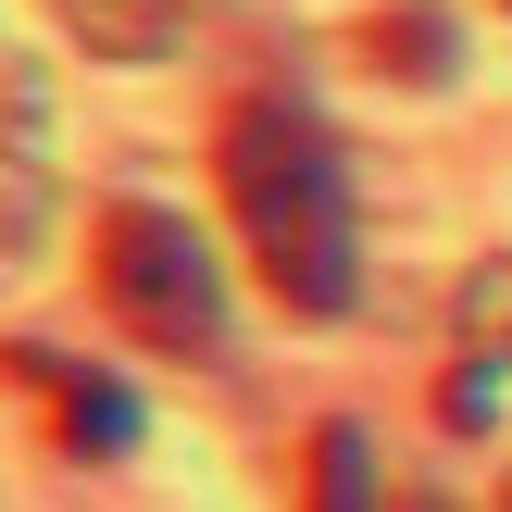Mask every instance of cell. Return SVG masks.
I'll use <instances>...</instances> for the list:
<instances>
[{
    "instance_id": "6da1fadb",
    "label": "cell",
    "mask_w": 512,
    "mask_h": 512,
    "mask_svg": "<svg viewBox=\"0 0 512 512\" xmlns=\"http://www.w3.org/2000/svg\"><path fill=\"white\" fill-rule=\"evenodd\" d=\"M213 175H225V213H238L250 263H263V288L288 300L300 325L350 313V288H363V238H350V163L338 138H325L313 100L263 88L225 113L213 138Z\"/></svg>"
},
{
    "instance_id": "7a4b0ae2",
    "label": "cell",
    "mask_w": 512,
    "mask_h": 512,
    "mask_svg": "<svg viewBox=\"0 0 512 512\" xmlns=\"http://www.w3.org/2000/svg\"><path fill=\"white\" fill-rule=\"evenodd\" d=\"M88 275H100V313L125 325L138 350L163 363H225V263L188 213L163 200H113L88 238Z\"/></svg>"
},
{
    "instance_id": "3957f363",
    "label": "cell",
    "mask_w": 512,
    "mask_h": 512,
    "mask_svg": "<svg viewBox=\"0 0 512 512\" xmlns=\"http://www.w3.org/2000/svg\"><path fill=\"white\" fill-rule=\"evenodd\" d=\"M500 375H512V250L463 275V313H450V375H438V425L488 438V413H500Z\"/></svg>"
},
{
    "instance_id": "277c9868",
    "label": "cell",
    "mask_w": 512,
    "mask_h": 512,
    "mask_svg": "<svg viewBox=\"0 0 512 512\" xmlns=\"http://www.w3.org/2000/svg\"><path fill=\"white\" fill-rule=\"evenodd\" d=\"M38 225H50V88L0 38V263L38 250Z\"/></svg>"
},
{
    "instance_id": "5b68a950",
    "label": "cell",
    "mask_w": 512,
    "mask_h": 512,
    "mask_svg": "<svg viewBox=\"0 0 512 512\" xmlns=\"http://www.w3.org/2000/svg\"><path fill=\"white\" fill-rule=\"evenodd\" d=\"M0 363L50 400V425H63L75 463H125V450H138V388H125V375L75 363V350H0Z\"/></svg>"
},
{
    "instance_id": "8992f818",
    "label": "cell",
    "mask_w": 512,
    "mask_h": 512,
    "mask_svg": "<svg viewBox=\"0 0 512 512\" xmlns=\"http://www.w3.org/2000/svg\"><path fill=\"white\" fill-rule=\"evenodd\" d=\"M50 13H63V38L88 50V63H163L200 0H50Z\"/></svg>"
},
{
    "instance_id": "52a82bcc",
    "label": "cell",
    "mask_w": 512,
    "mask_h": 512,
    "mask_svg": "<svg viewBox=\"0 0 512 512\" xmlns=\"http://www.w3.org/2000/svg\"><path fill=\"white\" fill-rule=\"evenodd\" d=\"M363 63H388L400 88H438V75L463 63V25H450V0H375V13H363Z\"/></svg>"
},
{
    "instance_id": "ba28073f",
    "label": "cell",
    "mask_w": 512,
    "mask_h": 512,
    "mask_svg": "<svg viewBox=\"0 0 512 512\" xmlns=\"http://www.w3.org/2000/svg\"><path fill=\"white\" fill-rule=\"evenodd\" d=\"M300 512H388V488H375V438H363V425H313V500H300Z\"/></svg>"
}]
</instances>
